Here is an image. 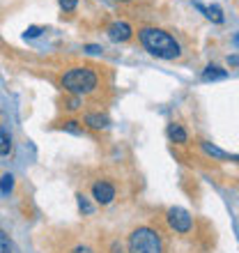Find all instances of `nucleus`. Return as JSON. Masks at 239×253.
Masks as SVG:
<instances>
[{
	"label": "nucleus",
	"mask_w": 239,
	"mask_h": 253,
	"mask_svg": "<svg viewBox=\"0 0 239 253\" xmlns=\"http://www.w3.org/2000/svg\"><path fill=\"white\" fill-rule=\"evenodd\" d=\"M138 40L147 53L154 55V58H159V60H177L179 55H182L179 42L175 40L170 33L161 30V28H152V26L140 28Z\"/></svg>",
	"instance_id": "nucleus-1"
},
{
	"label": "nucleus",
	"mask_w": 239,
	"mask_h": 253,
	"mask_svg": "<svg viewBox=\"0 0 239 253\" xmlns=\"http://www.w3.org/2000/svg\"><path fill=\"white\" fill-rule=\"evenodd\" d=\"M60 85L65 87V92H69V94L85 97V94L97 92V87H99V74H97L94 67H87V65L69 67L60 76Z\"/></svg>",
	"instance_id": "nucleus-2"
},
{
	"label": "nucleus",
	"mask_w": 239,
	"mask_h": 253,
	"mask_svg": "<svg viewBox=\"0 0 239 253\" xmlns=\"http://www.w3.org/2000/svg\"><path fill=\"white\" fill-rule=\"evenodd\" d=\"M129 253H163L161 235L150 226L133 228L129 235Z\"/></svg>",
	"instance_id": "nucleus-3"
},
{
	"label": "nucleus",
	"mask_w": 239,
	"mask_h": 253,
	"mask_svg": "<svg viewBox=\"0 0 239 253\" xmlns=\"http://www.w3.org/2000/svg\"><path fill=\"white\" fill-rule=\"evenodd\" d=\"M166 219H168V226L173 228L175 233H191V228H193V219H191V214L186 212V210H182V207H170L166 214Z\"/></svg>",
	"instance_id": "nucleus-4"
},
{
	"label": "nucleus",
	"mask_w": 239,
	"mask_h": 253,
	"mask_svg": "<svg viewBox=\"0 0 239 253\" xmlns=\"http://www.w3.org/2000/svg\"><path fill=\"white\" fill-rule=\"evenodd\" d=\"M118 196V189L111 180H97L92 184V198L99 203V205H111Z\"/></svg>",
	"instance_id": "nucleus-5"
},
{
	"label": "nucleus",
	"mask_w": 239,
	"mask_h": 253,
	"mask_svg": "<svg viewBox=\"0 0 239 253\" xmlns=\"http://www.w3.org/2000/svg\"><path fill=\"white\" fill-rule=\"evenodd\" d=\"M108 40L115 42V44H124L133 37V28L126 23V21H113L111 26H108Z\"/></svg>",
	"instance_id": "nucleus-6"
},
{
	"label": "nucleus",
	"mask_w": 239,
	"mask_h": 253,
	"mask_svg": "<svg viewBox=\"0 0 239 253\" xmlns=\"http://www.w3.org/2000/svg\"><path fill=\"white\" fill-rule=\"evenodd\" d=\"M83 122H85V126L94 129V131H99V129H106V126L111 125L108 115H104V113H87Z\"/></svg>",
	"instance_id": "nucleus-7"
},
{
	"label": "nucleus",
	"mask_w": 239,
	"mask_h": 253,
	"mask_svg": "<svg viewBox=\"0 0 239 253\" xmlns=\"http://www.w3.org/2000/svg\"><path fill=\"white\" fill-rule=\"evenodd\" d=\"M168 138L177 143V145H184V143H189V133H186V129L182 125L173 122V125H168Z\"/></svg>",
	"instance_id": "nucleus-8"
},
{
	"label": "nucleus",
	"mask_w": 239,
	"mask_h": 253,
	"mask_svg": "<svg viewBox=\"0 0 239 253\" xmlns=\"http://www.w3.org/2000/svg\"><path fill=\"white\" fill-rule=\"evenodd\" d=\"M196 7H198L200 12L205 14L207 19H212L214 23H223V12H221V7H216V5L205 7V5H200V2H196Z\"/></svg>",
	"instance_id": "nucleus-9"
},
{
	"label": "nucleus",
	"mask_w": 239,
	"mask_h": 253,
	"mask_svg": "<svg viewBox=\"0 0 239 253\" xmlns=\"http://www.w3.org/2000/svg\"><path fill=\"white\" fill-rule=\"evenodd\" d=\"M200 147H202V150H205V152L209 154V157H216V159H239V157H230L228 152L219 150L216 145H212V143H207V140H202V143H200Z\"/></svg>",
	"instance_id": "nucleus-10"
},
{
	"label": "nucleus",
	"mask_w": 239,
	"mask_h": 253,
	"mask_svg": "<svg viewBox=\"0 0 239 253\" xmlns=\"http://www.w3.org/2000/svg\"><path fill=\"white\" fill-rule=\"evenodd\" d=\"M0 253H21L19 247L14 244V240L5 233V230H0Z\"/></svg>",
	"instance_id": "nucleus-11"
},
{
	"label": "nucleus",
	"mask_w": 239,
	"mask_h": 253,
	"mask_svg": "<svg viewBox=\"0 0 239 253\" xmlns=\"http://www.w3.org/2000/svg\"><path fill=\"white\" fill-rule=\"evenodd\" d=\"M228 76V72L226 69H221V67H216V65H209L202 72V81H216V79H226Z\"/></svg>",
	"instance_id": "nucleus-12"
},
{
	"label": "nucleus",
	"mask_w": 239,
	"mask_h": 253,
	"mask_svg": "<svg viewBox=\"0 0 239 253\" xmlns=\"http://www.w3.org/2000/svg\"><path fill=\"white\" fill-rule=\"evenodd\" d=\"M62 129H65V131L76 133V136H83V133H85V126H83V122H76V120L62 122Z\"/></svg>",
	"instance_id": "nucleus-13"
},
{
	"label": "nucleus",
	"mask_w": 239,
	"mask_h": 253,
	"mask_svg": "<svg viewBox=\"0 0 239 253\" xmlns=\"http://www.w3.org/2000/svg\"><path fill=\"white\" fill-rule=\"evenodd\" d=\"M14 189V175H2L0 177V196H9V191Z\"/></svg>",
	"instance_id": "nucleus-14"
},
{
	"label": "nucleus",
	"mask_w": 239,
	"mask_h": 253,
	"mask_svg": "<svg viewBox=\"0 0 239 253\" xmlns=\"http://www.w3.org/2000/svg\"><path fill=\"white\" fill-rule=\"evenodd\" d=\"M12 152V138L7 131H0V157H7Z\"/></svg>",
	"instance_id": "nucleus-15"
},
{
	"label": "nucleus",
	"mask_w": 239,
	"mask_h": 253,
	"mask_svg": "<svg viewBox=\"0 0 239 253\" xmlns=\"http://www.w3.org/2000/svg\"><path fill=\"white\" fill-rule=\"evenodd\" d=\"M76 200H79V210H80L83 214H92V212H94V207L90 205V200H87L83 193H79V196H76Z\"/></svg>",
	"instance_id": "nucleus-16"
},
{
	"label": "nucleus",
	"mask_w": 239,
	"mask_h": 253,
	"mask_svg": "<svg viewBox=\"0 0 239 253\" xmlns=\"http://www.w3.org/2000/svg\"><path fill=\"white\" fill-rule=\"evenodd\" d=\"M80 104H83V97H76V94H72L69 97V101H67V111H79L80 108Z\"/></svg>",
	"instance_id": "nucleus-17"
},
{
	"label": "nucleus",
	"mask_w": 239,
	"mask_h": 253,
	"mask_svg": "<svg viewBox=\"0 0 239 253\" xmlns=\"http://www.w3.org/2000/svg\"><path fill=\"white\" fill-rule=\"evenodd\" d=\"M60 7L65 9V12H74L76 9V5H79V0H58Z\"/></svg>",
	"instance_id": "nucleus-18"
},
{
	"label": "nucleus",
	"mask_w": 239,
	"mask_h": 253,
	"mask_svg": "<svg viewBox=\"0 0 239 253\" xmlns=\"http://www.w3.org/2000/svg\"><path fill=\"white\" fill-rule=\"evenodd\" d=\"M41 33H44V28L33 26V28H28V30H26V37H30V40H33V37H40Z\"/></svg>",
	"instance_id": "nucleus-19"
},
{
	"label": "nucleus",
	"mask_w": 239,
	"mask_h": 253,
	"mask_svg": "<svg viewBox=\"0 0 239 253\" xmlns=\"http://www.w3.org/2000/svg\"><path fill=\"white\" fill-rule=\"evenodd\" d=\"M69 253H94V251L87 247V244H79V247H74Z\"/></svg>",
	"instance_id": "nucleus-20"
},
{
	"label": "nucleus",
	"mask_w": 239,
	"mask_h": 253,
	"mask_svg": "<svg viewBox=\"0 0 239 253\" xmlns=\"http://www.w3.org/2000/svg\"><path fill=\"white\" fill-rule=\"evenodd\" d=\"M111 253H124V247H122V242L115 240L113 244H111Z\"/></svg>",
	"instance_id": "nucleus-21"
},
{
	"label": "nucleus",
	"mask_w": 239,
	"mask_h": 253,
	"mask_svg": "<svg viewBox=\"0 0 239 253\" xmlns=\"http://www.w3.org/2000/svg\"><path fill=\"white\" fill-rule=\"evenodd\" d=\"M85 51H87V53H101L104 48H101V46H97V44H87V46H85Z\"/></svg>",
	"instance_id": "nucleus-22"
},
{
	"label": "nucleus",
	"mask_w": 239,
	"mask_h": 253,
	"mask_svg": "<svg viewBox=\"0 0 239 253\" xmlns=\"http://www.w3.org/2000/svg\"><path fill=\"white\" fill-rule=\"evenodd\" d=\"M235 44H239V35H237V37H235Z\"/></svg>",
	"instance_id": "nucleus-23"
},
{
	"label": "nucleus",
	"mask_w": 239,
	"mask_h": 253,
	"mask_svg": "<svg viewBox=\"0 0 239 253\" xmlns=\"http://www.w3.org/2000/svg\"><path fill=\"white\" fill-rule=\"evenodd\" d=\"M120 2H131V0H120Z\"/></svg>",
	"instance_id": "nucleus-24"
}]
</instances>
